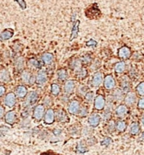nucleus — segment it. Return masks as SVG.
I'll list each match as a JSON object with an SVG mask.
<instances>
[{
	"instance_id": "nucleus-24",
	"label": "nucleus",
	"mask_w": 144,
	"mask_h": 155,
	"mask_svg": "<svg viewBox=\"0 0 144 155\" xmlns=\"http://www.w3.org/2000/svg\"><path fill=\"white\" fill-rule=\"evenodd\" d=\"M126 69V64L123 62H120L116 64L115 66V70L116 73H123Z\"/></svg>"
},
{
	"instance_id": "nucleus-29",
	"label": "nucleus",
	"mask_w": 144,
	"mask_h": 155,
	"mask_svg": "<svg viewBox=\"0 0 144 155\" xmlns=\"http://www.w3.org/2000/svg\"><path fill=\"white\" fill-rule=\"evenodd\" d=\"M136 92L138 93V95L142 96H144V82H142L137 85L136 87Z\"/></svg>"
},
{
	"instance_id": "nucleus-25",
	"label": "nucleus",
	"mask_w": 144,
	"mask_h": 155,
	"mask_svg": "<svg viewBox=\"0 0 144 155\" xmlns=\"http://www.w3.org/2000/svg\"><path fill=\"white\" fill-rule=\"evenodd\" d=\"M130 131L132 134H137L139 131H140V126L137 122H135V123H132V125L131 126V128H130Z\"/></svg>"
},
{
	"instance_id": "nucleus-31",
	"label": "nucleus",
	"mask_w": 144,
	"mask_h": 155,
	"mask_svg": "<svg viewBox=\"0 0 144 155\" xmlns=\"http://www.w3.org/2000/svg\"><path fill=\"white\" fill-rule=\"evenodd\" d=\"M86 151H87V148L83 145V143H79V144L78 145V147H77V152H78V153H85Z\"/></svg>"
},
{
	"instance_id": "nucleus-46",
	"label": "nucleus",
	"mask_w": 144,
	"mask_h": 155,
	"mask_svg": "<svg viewBox=\"0 0 144 155\" xmlns=\"http://www.w3.org/2000/svg\"><path fill=\"white\" fill-rule=\"evenodd\" d=\"M53 132H54V134L58 135V134H60L61 133V130H57V129H56V130H54V131H53Z\"/></svg>"
},
{
	"instance_id": "nucleus-3",
	"label": "nucleus",
	"mask_w": 144,
	"mask_h": 155,
	"mask_svg": "<svg viewBox=\"0 0 144 155\" xmlns=\"http://www.w3.org/2000/svg\"><path fill=\"white\" fill-rule=\"evenodd\" d=\"M4 103H5L6 105H8L9 107L14 106L16 103V98L14 94H13V93L8 94L6 95V97H5V99H4Z\"/></svg>"
},
{
	"instance_id": "nucleus-45",
	"label": "nucleus",
	"mask_w": 144,
	"mask_h": 155,
	"mask_svg": "<svg viewBox=\"0 0 144 155\" xmlns=\"http://www.w3.org/2000/svg\"><path fill=\"white\" fill-rule=\"evenodd\" d=\"M4 107H3V106H1V112H0V116H1V118L4 116Z\"/></svg>"
},
{
	"instance_id": "nucleus-27",
	"label": "nucleus",
	"mask_w": 144,
	"mask_h": 155,
	"mask_svg": "<svg viewBox=\"0 0 144 155\" xmlns=\"http://www.w3.org/2000/svg\"><path fill=\"white\" fill-rule=\"evenodd\" d=\"M126 128V124L123 121H120L116 124V129L119 131H125V129Z\"/></svg>"
},
{
	"instance_id": "nucleus-7",
	"label": "nucleus",
	"mask_w": 144,
	"mask_h": 155,
	"mask_svg": "<svg viewBox=\"0 0 144 155\" xmlns=\"http://www.w3.org/2000/svg\"><path fill=\"white\" fill-rule=\"evenodd\" d=\"M102 82H103V75H102V73H100V72L96 73L94 75V77H93V85L94 87H98V86H100V84H101Z\"/></svg>"
},
{
	"instance_id": "nucleus-19",
	"label": "nucleus",
	"mask_w": 144,
	"mask_h": 155,
	"mask_svg": "<svg viewBox=\"0 0 144 155\" xmlns=\"http://www.w3.org/2000/svg\"><path fill=\"white\" fill-rule=\"evenodd\" d=\"M0 78H1V81L7 83L10 80V76H9V73L7 69H3L0 74Z\"/></svg>"
},
{
	"instance_id": "nucleus-23",
	"label": "nucleus",
	"mask_w": 144,
	"mask_h": 155,
	"mask_svg": "<svg viewBox=\"0 0 144 155\" xmlns=\"http://www.w3.org/2000/svg\"><path fill=\"white\" fill-rule=\"evenodd\" d=\"M42 60L46 64L52 63L53 61V55L51 53H44L42 56Z\"/></svg>"
},
{
	"instance_id": "nucleus-34",
	"label": "nucleus",
	"mask_w": 144,
	"mask_h": 155,
	"mask_svg": "<svg viewBox=\"0 0 144 155\" xmlns=\"http://www.w3.org/2000/svg\"><path fill=\"white\" fill-rule=\"evenodd\" d=\"M112 143V140L111 138H110V137H105L101 143H100V144L102 145V146H109L110 143Z\"/></svg>"
},
{
	"instance_id": "nucleus-32",
	"label": "nucleus",
	"mask_w": 144,
	"mask_h": 155,
	"mask_svg": "<svg viewBox=\"0 0 144 155\" xmlns=\"http://www.w3.org/2000/svg\"><path fill=\"white\" fill-rule=\"evenodd\" d=\"M16 67L18 68V70H20L22 69L23 67H24V59L22 57H20L18 61L16 62Z\"/></svg>"
},
{
	"instance_id": "nucleus-21",
	"label": "nucleus",
	"mask_w": 144,
	"mask_h": 155,
	"mask_svg": "<svg viewBox=\"0 0 144 155\" xmlns=\"http://www.w3.org/2000/svg\"><path fill=\"white\" fill-rule=\"evenodd\" d=\"M80 24L79 20H77L76 22L74 23V25H73V28H72V35H71V38H70V40L75 39L78 36V25Z\"/></svg>"
},
{
	"instance_id": "nucleus-48",
	"label": "nucleus",
	"mask_w": 144,
	"mask_h": 155,
	"mask_svg": "<svg viewBox=\"0 0 144 155\" xmlns=\"http://www.w3.org/2000/svg\"><path fill=\"white\" fill-rule=\"evenodd\" d=\"M140 140L141 141H144V132L142 134V136L140 137Z\"/></svg>"
},
{
	"instance_id": "nucleus-35",
	"label": "nucleus",
	"mask_w": 144,
	"mask_h": 155,
	"mask_svg": "<svg viewBox=\"0 0 144 155\" xmlns=\"http://www.w3.org/2000/svg\"><path fill=\"white\" fill-rule=\"evenodd\" d=\"M30 65H32V66H34L35 68H40V66H41V64L36 59L30 60Z\"/></svg>"
},
{
	"instance_id": "nucleus-26",
	"label": "nucleus",
	"mask_w": 144,
	"mask_h": 155,
	"mask_svg": "<svg viewBox=\"0 0 144 155\" xmlns=\"http://www.w3.org/2000/svg\"><path fill=\"white\" fill-rule=\"evenodd\" d=\"M57 76H58V79L59 80H64L67 79V77H68V73L67 71L65 70V69H60V70H58L57 72Z\"/></svg>"
},
{
	"instance_id": "nucleus-11",
	"label": "nucleus",
	"mask_w": 144,
	"mask_h": 155,
	"mask_svg": "<svg viewBox=\"0 0 144 155\" xmlns=\"http://www.w3.org/2000/svg\"><path fill=\"white\" fill-rule=\"evenodd\" d=\"M54 111L52 109L47 110V111L45 114V122L47 124H52L54 121Z\"/></svg>"
},
{
	"instance_id": "nucleus-5",
	"label": "nucleus",
	"mask_w": 144,
	"mask_h": 155,
	"mask_svg": "<svg viewBox=\"0 0 144 155\" xmlns=\"http://www.w3.org/2000/svg\"><path fill=\"white\" fill-rule=\"evenodd\" d=\"M104 103L105 101H104V96L98 95L94 100V107L97 110H103L104 107Z\"/></svg>"
},
{
	"instance_id": "nucleus-30",
	"label": "nucleus",
	"mask_w": 144,
	"mask_h": 155,
	"mask_svg": "<svg viewBox=\"0 0 144 155\" xmlns=\"http://www.w3.org/2000/svg\"><path fill=\"white\" fill-rule=\"evenodd\" d=\"M30 78H31V76L30 74V73H28V72H24V73H23V74H22V79H23V80H24L25 83H30Z\"/></svg>"
},
{
	"instance_id": "nucleus-14",
	"label": "nucleus",
	"mask_w": 144,
	"mask_h": 155,
	"mask_svg": "<svg viewBox=\"0 0 144 155\" xmlns=\"http://www.w3.org/2000/svg\"><path fill=\"white\" fill-rule=\"evenodd\" d=\"M46 80H47V75H46V72L40 71L36 77V83L38 84H42L46 83Z\"/></svg>"
},
{
	"instance_id": "nucleus-22",
	"label": "nucleus",
	"mask_w": 144,
	"mask_h": 155,
	"mask_svg": "<svg viewBox=\"0 0 144 155\" xmlns=\"http://www.w3.org/2000/svg\"><path fill=\"white\" fill-rule=\"evenodd\" d=\"M15 92L16 94H17V95L19 96L20 98H24V96L26 95V94H27V89L24 86H19L16 89Z\"/></svg>"
},
{
	"instance_id": "nucleus-37",
	"label": "nucleus",
	"mask_w": 144,
	"mask_h": 155,
	"mask_svg": "<svg viewBox=\"0 0 144 155\" xmlns=\"http://www.w3.org/2000/svg\"><path fill=\"white\" fill-rule=\"evenodd\" d=\"M86 45H87L88 47H96V45H97V42H96L94 40L91 39V40H88V42L86 43Z\"/></svg>"
},
{
	"instance_id": "nucleus-38",
	"label": "nucleus",
	"mask_w": 144,
	"mask_h": 155,
	"mask_svg": "<svg viewBox=\"0 0 144 155\" xmlns=\"http://www.w3.org/2000/svg\"><path fill=\"white\" fill-rule=\"evenodd\" d=\"M86 74H87V72H86V70L84 69V68H82L81 69V71L78 72V77L79 78H84V77H85L86 76Z\"/></svg>"
},
{
	"instance_id": "nucleus-2",
	"label": "nucleus",
	"mask_w": 144,
	"mask_h": 155,
	"mask_svg": "<svg viewBox=\"0 0 144 155\" xmlns=\"http://www.w3.org/2000/svg\"><path fill=\"white\" fill-rule=\"evenodd\" d=\"M44 112H45V108L43 105H37L36 108H35V111H34V114H33V116H34V118L37 121H40L41 118H42V116L44 115Z\"/></svg>"
},
{
	"instance_id": "nucleus-17",
	"label": "nucleus",
	"mask_w": 144,
	"mask_h": 155,
	"mask_svg": "<svg viewBox=\"0 0 144 155\" xmlns=\"http://www.w3.org/2000/svg\"><path fill=\"white\" fill-rule=\"evenodd\" d=\"M120 86L122 87L123 90L125 91H127L130 88V82H129V79H128L127 76H124L121 80H120Z\"/></svg>"
},
{
	"instance_id": "nucleus-10",
	"label": "nucleus",
	"mask_w": 144,
	"mask_h": 155,
	"mask_svg": "<svg viewBox=\"0 0 144 155\" xmlns=\"http://www.w3.org/2000/svg\"><path fill=\"white\" fill-rule=\"evenodd\" d=\"M79 102L78 100H72V102L69 105V107H68V111L70 112L71 114H75L79 110Z\"/></svg>"
},
{
	"instance_id": "nucleus-41",
	"label": "nucleus",
	"mask_w": 144,
	"mask_h": 155,
	"mask_svg": "<svg viewBox=\"0 0 144 155\" xmlns=\"http://www.w3.org/2000/svg\"><path fill=\"white\" fill-rule=\"evenodd\" d=\"M41 155H60L58 153H53V152H45Z\"/></svg>"
},
{
	"instance_id": "nucleus-49",
	"label": "nucleus",
	"mask_w": 144,
	"mask_h": 155,
	"mask_svg": "<svg viewBox=\"0 0 144 155\" xmlns=\"http://www.w3.org/2000/svg\"><path fill=\"white\" fill-rule=\"evenodd\" d=\"M142 125L144 126V114L143 115H142Z\"/></svg>"
},
{
	"instance_id": "nucleus-13",
	"label": "nucleus",
	"mask_w": 144,
	"mask_h": 155,
	"mask_svg": "<svg viewBox=\"0 0 144 155\" xmlns=\"http://www.w3.org/2000/svg\"><path fill=\"white\" fill-rule=\"evenodd\" d=\"M16 120V115L14 111H9L8 112L6 115H5V121L8 123L9 125H13L15 122Z\"/></svg>"
},
{
	"instance_id": "nucleus-18",
	"label": "nucleus",
	"mask_w": 144,
	"mask_h": 155,
	"mask_svg": "<svg viewBox=\"0 0 144 155\" xmlns=\"http://www.w3.org/2000/svg\"><path fill=\"white\" fill-rule=\"evenodd\" d=\"M57 119L61 122H66V121H68V116L63 110H61L57 112Z\"/></svg>"
},
{
	"instance_id": "nucleus-20",
	"label": "nucleus",
	"mask_w": 144,
	"mask_h": 155,
	"mask_svg": "<svg viewBox=\"0 0 144 155\" xmlns=\"http://www.w3.org/2000/svg\"><path fill=\"white\" fill-rule=\"evenodd\" d=\"M37 99H38L37 93L35 91H32L29 94L28 98H27V101H28L30 105H34V104L37 101Z\"/></svg>"
},
{
	"instance_id": "nucleus-33",
	"label": "nucleus",
	"mask_w": 144,
	"mask_h": 155,
	"mask_svg": "<svg viewBox=\"0 0 144 155\" xmlns=\"http://www.w3.org/2000/svg\"><path fill=\"white\" fill-rule=\"evenodd\" d=\"M115 93H114V97L116 98V99H122V98H123V94L121 93V90H120V89H116V91H114Z\"/></svg>"
},
{
	"instance_id": "nucleus-15",
	"label": "nucleus",
	"mask_w": 144,
	"mask_h": 155,
	"mask_svg": "<svg viewBox=\"0 0 144 155\" xmlns=\"http://www.w3.org/2000/svg\"><path fill=\"white\" fill-rule=\"evenodd\" d=\"M14 35V31L12 29H7V30H4V31L1 33V40H8L10 39Z\"/></svg>"
},
{
	"instance_id": "nucleus-43",
	"label": "nucleus",
	"mask_w": 144,
	"mask_h": 155,
	"mask_svg": "<svg viewBox=\"0 0 144 155\" xmlns=\"http://www.w3.org/2000/svg\"><path fill=\"white\" fill-rule=\"evenodd\" d=\"M36 77L35 76H31V78H30V84H33L35 82H36Z\"/></svg>"
},
{
	"instance_id": "nucleus-28",
	"label": "nucleus",
	"mask_w": 144,
	"mask_h": 155,
	"mask_svg": "<svg viewBox=\"0 0 144 155\" xmlns=\"http://www.w3.org/2000/svg\"><path fill=\"white\" fill-rule=\"evenodd\" d=\"M52 93L53 95H57L60 93V87L56 84H52Z\"/></svg>"
},
{
	"instance_id": "nucleus-8",
	"label": "nucleus",
	"mask_w": 144,
	"mask_h": 155,
	"mask_svg": "<svg viewBox=\"0 0 144 155\" xmlns=\"http://www.w3.org/2000/svg\"><path fill=\"white\" fill-rule=\"evenodd\" d=\"M131 54H132V52H131L130 48L126 47H123L119 50V57L120 58L127 59L128 57H130Z\"/></svg>"
},
{
	"instance_id": "nucleus-40",
	"label": "nucleus",
	"mask_w": 144,
	"mask_h": 155,
	"mask_svg": "<svg viewBox=\"0 0 144 155\" xmlns=\"http://www.w3.org/2000/svg\"><path fill=\"white\" fill-rule=\"evenodd\" d=\"M138 107L140 109H144V98L141 99L138 102Z\"/></svg>"
},
{
	"instance_id": "nucleus-39",
	"label": "nucleus",
	"mask_w": 144,
	"mask_h": 155,
	"mask_svg": "<svg viewBox=\"0 0 144 155\" xmlns=\"http://www.w3.org/2000/svg\"><path fill=\"white\" fill-rule=\"evenodd\" d=\"M87 113H88V110H87L86 108H82L81 111H80L79 115H81V116H84V115H87Z\"/></svg>"
},
{
	"instance_id": "nucleus-6",
	"label": "nucleus",
	"mask_w": 144,
	"mask_h": 155,
	"mask_svg": "<svg viewBox=\"0 0 144 155\" xmlns=\"http://www.w3.org/2000/svg\"><path fill=\"white\" fill-rule=\"evenodd\" d=\"M104 87L107 89H111L115 87V84H116V82L113 79V77L111 75H108L105 77L104 79Z\"/></svg>"
},
{
	"instance_id": "nucleus-42",
	"label": "nucleus",
	"mask_w": 144,
	"mask_h": 155,
	"mask_svg": "<svg viewBox=\"0 0 144 155\" xmlns=\"http://www.w3.org/2000/svg\"><path fill=\"white\" fill-rule=\"evenodd\" d=\"M17 2L20 4V5L22 7V8H25L26 6H25V3H24V1H17Z\"/></svg>"
},
{
	"instance_id": "nucleus-1",
	"label": "nucleus",
	"mask_w": 144,
	"mask_h": 155,
	"mask_svg": "<svg viewBox=\"0 0 144 155\" xmlns=\"http://www.w3.org/2000/svg\"><path fill=\"white\" fill-rule=\"evenodd\" d=\"M86 16L89 19H97L100 16V11L97 4H92L90 7L86 9Z\"/></svg>"
},
{
	"instance_id": "nucleus-47",
	"label": "nucleus",
	"mask_w": 144,
	"mask_h": 155,
	"mask_svg": "<svg viewBox=\"0 0 144 155\" xmlns=\"http://www.w3.org/2000/svg\"><path fill=\"white\" fill-rule=\"evenodd\" d=\"M49 101H50V97H46V100H45V103H47V105H49Z\"/></svg>"
},
{
	"instance_id": "nucleus-16",
	"label": "nucleus",
	"mask_w": 144,
	"mask_h": 155,
	"mask_svg": "<svg viewBox=\"0 0 144 155\" xmlns=\"http://www.w3.org/2000/svg\"><path fill=\"white\" fill-rule=\"evenodd\" d=\"M127 107H126V105H119L118 107L116 108V114L118 115V116L122 117V116H124V115L127 113Z\"/></svg>"
},
{
	"instance_id": "nucleus-4",
	"label": "nucleus",
	"mask_w": 144,
	"mask_h": 155,
	"mask_svg": "<svg viewBox=\"0 0 144 155\" xmlns=\"http://www.w3.org/2000/svg\"><path fill=\"white\" fill-rule=\"evenodd\" d=\"M100 121V116L96 113H94L92 115H90L89 119H88V124L93 127H96Z\"/></svg>"
},
{
	"instance_id": "nucleus-9",
	"label": "nucleus",
	"mask_w": 144,
	"mask_h": 155,
	"mask_svg": "<svg viewBox=\"0 0 144 155\" xmlns=\"http://www.w3.org/2000/svg\"><path fill=\"white\" fill-rule=\"evenodd\" d=\"M136 95L134 94V93H129L126 96V98H125V102L126 104L127 105H130V106H132L134 104L136 103Z\"/></svg>"
},
{
	"instance_id": "nucleus-12",
	"label": "nucleus",
	"mask_w": 144,
	"mask_h": 155,
	"mask_svg": "<svg viewBox=\"0 0 144 155\" xmlns=\"http://www.w3.org/2000/svg\"><path fill=\"white\" fill-rule=\"evenodd\" d=\"M75 88V83L74 81L72 80H68V82H66V84L64 85V91L66 94H71Z\"/></svg>"
},
{
	"instance_id": "nucleus-36",
	"label": "nucleus",
	"mask_w": 144,
	"mask_h": 155,
	"mask_svg": "<svg viewBox=\"0 0 144 155\" xmlns=\"http://www.w3.org/2000/svg\"><path fill=\"white\" fill-rule=\"evenodd\" d=\"M86 100L87 101H88V102H90V101H92L93 99H94V94H93L92 92H89V93H88L87 95H86Z\"/></svg>"
},
{
	"instance_id": "nucleus-44",
	"label": "nucleus",
	"mask_w": 144,
	"mask_h": 155,
	"mask_svg": "<svg viewBox=\"0 0 144 155\" xmlns=\"http://www.w3.org/2000/svg\"><path fill=\"white\" fill-rule=\"evenodd\" d=\"M0 89H1V93H0V95L1 96H3L4 95V92H5V89H4V86H1V87H0Z\"/></svg>"
}]
</instances>
